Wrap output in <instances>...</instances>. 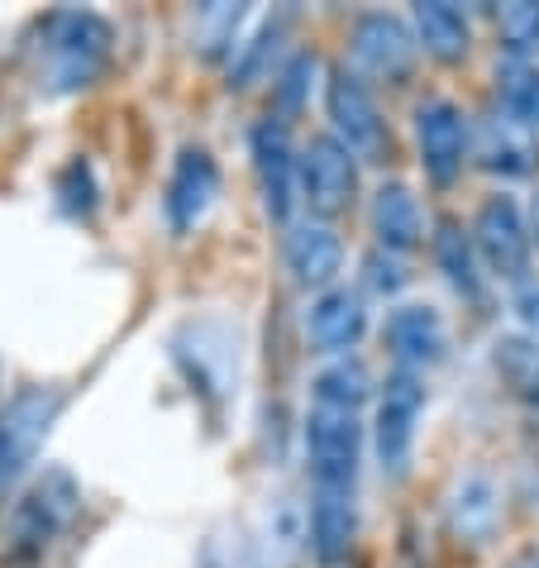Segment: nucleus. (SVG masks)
<instances>
[{"label": "nucleus", "mask_w": 539, "mask_h": 568, "mask_svg": "<svg viewBox=\"0 0 539 568\" xmlns=\"http://www.w3.org/2000/svg\"><path fill=\"white\" fill-rule=\"evenodd\" d=\"M110 53H115V29L96 10H53L43 14L29 43V68L43 97H77L96 87Z\"/></svg>", "instance_id": "1"}, {"label": "nucleus", "mask_w": 539, "mask_h": 568, "mask_svg": "<svg viewBox=\"0 0 539 568\" xmlns=\"http://www.w3.org/2000/svg\"><path fill=\"white\" fill-rule=\"evenodd\" d=\"M82 511V483L68 468H49L29 493L14 501L10 511V549L20 559L43 555L62 530L72 526V516Z\"/></svg>", "instance_id": "2"}, {"label": "nucleus", "mask_w": 539, "mask_h": 568, "mask_svg": "<svg viewBox=\"0 0 539 568\" xmlns=\"http://www.w3.org/2000/svg\"><path fill=\"white\" fill-rule=\"evenodd\" d=\"M325 110L329 124H335V139L358 158V163H387L391 158V134L387 120L377 110L368 82L348 68H335L325 82Z\"/></svg>", "instance_id": "3"}, {"label": "nucleus", "mask_w": 539, "mask_h": 568, "mask_svg": "<svg viewBox=\"0 0 539 568\" xmlns=\"http://www.w3.org/2000/svg\"><path fill=\"white\" fill-rule=\"evenodd\" d=\"M358 454H363L358 412L311 406V416H306V459H311L315 493H354Z\"/></svg>", "instance_id": "4"}, {"label": "nucleus", "mask_w": 539, "mask_h": 568, "mask_svg": "<svg viewBox=\"0 0 539 568\" xmlns=\"http://www.w3.org/2000/svg\"><path fill=\"white\" fill-rule=\"evenodd\" d=\"M58 412H62V397L53 387H20L0 406V493L10 483H20L29 464L39 459Z\"/></svg>", "instance_id": "5"}, {"label": "nucleus", "mask_w": 539, "mask_h": 568, "mask_svg": "<svg viewBox=\"0 0 539 568\" xmlns=\"http://www.w3.org/2000/svg\"><path fill=\"white\" fill-rule=\"evenodd\" d=\"M420 412H425V383H420V373L396 368L387 383H383L377 416H373V449H377V464H383L387 478H406L410 454H416Z\"/></svg>", "instance_id": "6"}, {"label": "nucleus", "mask_w": 539, "mask_h": 568, "mask_svg": "<svg viewBox=\"0 0 539 568\" xmlns=\"http://www.w3.org/2000/svg\"><path fill=\"white\" fill-rule=\"evenodd\" d=\"M301 172V196L315 220H335L358 201V158L348 153L335 134H315L296 158Z\"/></svg>", "instance_id": "7"}, {"label": "nucleus", "mask_w": 539, "mask_h": 568, "mask_svg": "<svg viewBox=\"0 0 539 568\" xmlns=\"http://www.w3.org/2000/svg\"><path fill=\"white\" fill-rule=\"evenodd\" d=\"M472 248L478 258L487 263V273H497L506 282H526L530 273V225H526V211H520L516 196H487L478 206V220H472Z\"/></svg>", "instance_id": "8"}, {"label": "nucleus", "mask_w": 539, "mask_h": 568, "mask_svg": "<svg viewBox=\"0 0 539 568\" xmlns=\"http://www.w3.org/2000/svg\"><path fill=\"white\" fill-rule=\"evenodd\" d=\"M348 53H354L358 72H368L373 82H406L416 72V29H410L401 14H387V10H368L354 20V34H348Z\"/></svg>", "instance_id": "9"}, {"label": "nucleus", "mask_w": 539, "mask_h": 568, "mask_svg": "<svg viewBox=\"0 0 539 568\" xmlns=\"http://www.w3.org/2000/svg\"><path fill=\"white\" fill-rule=\"evenodd\" d=\"M416 149H420V168L435 186H454L464 172V158L472 149V130L468 115L458 110L449 97H430L416 105Z\"/></svg>", "instance_id": "10"}, {"label": "nucleus", "mask_w": 539, "mask_h": 568, "mask_svg": "<svg viewBox=\"0 0 539 568\" xmlns=\"http://www.w3.org/2000/svg\"><path fill=\"white\" fill-rule=\"evenodd\" d=\"M248 149H253V172H258V192H263V211L277 220H292V196H296V158H292V139H287V124H277L273 115L253 124L248 134Z\"/></svg>", "instance_id": "11"}, {"label": "nucleus", "mask_w": 539, "mask_h": 568, "mask_svg": "<svg viewBox=\"0 0 539 568\" xmlns=\"http://www.w3.org/2000/svg\"><path fill=\"white\" fill-rule=\"evenodd\" d=\"M383 344L391 349L396 368L416 373V368H430V363L444 358V349H449V325H444V315L435 306L406 302V306H391L387 311Z\"/></svg>", "instance_id": "12"}, {"label": "nucleus", "mask_w": 539, "mask_h": 568, "mask_svg": "<svg viewBox=\"0 0 539 568\" xmlns=\"http://www.w3.org/2000/svg\"><path fill=\"white\" fill-rule=\"evenodd\" d=\"M215 196H220V168H215V158L205 153V149H182L177 153V168H172V178H167V225L172 234H186V230H196L205 211L215 206Z\"/></svg>", "instance_id": "13"}, {"label": "nucleus", "mask_w": 539, "mask_h": 568, "mask_svg": "<svg viewBox=\"0 0 539 568\" xmlns=\"http://www.w3.org/2000/svg\"><path fill=\"white\" fill-rule=\"evenodd\" d=\"M282 254H287L296 287H306V292H329L344 267V244L325 220H301V225H292Z\"/></svg>", "instance_id": "14"}, {"label": "nucleus", "mask_w": 539, "mask_h": 568, "mask_svg": "<svg viewBox=\"0 0 539 568\" xmlns=\"http://www.w3.org/2000/svg\"><path fill=\"white\" fill-rule=\"evenodd\" d=\"M368 329V306H363L358 292L348 287H329L311 302V315H306V335L321 354H348L354 344L363 339Z\"/></svg>", "instance_id": "15"}, {"label": "nucleus", "mask_w": 539, "mask_h": 568, "mask_svg": "<svg viewBox=\"0 0 539 568\" xmlns=\"http://www.w3.org/2000/svg\"><path fill=\"white\" fill-rule=\"evenodd\" d=\"M373 234L387 254H410V248L425 244V215L420 201L406 182H383L373 192Z\"/></svg>", "instance_id": "16"}, {"label": "nucleus", "mask_w": 539, "mask_h": 568, "mask_svg": "<svg viewBox=\"0 0 539 568\" xmlns=\"http://www.w3.org/2000/svg\"><path fill=\"white\" fill-rule=\"evenodd\" d=\"M501 526V487L487 473H468L449 497V530L458 545H487Z\"/></svg>", "instance_id": "17"}, {"label": "nucleus", "mask_w": 539, "mask_h": 568, "mask_svg": "<svg viewBox=\"0 0 539 568\" xmlns=\"http://www.w3.org/2000/svg\"><path fill=\"white\" fill-rule=\"evenodd\" d=\"M410 29H416V43L435 62L444 68H454V62H464L468 49H472V24L468 14L449 6V0H420L416 10H410Z\"/></svg>", "instance_id": "18"}, {"label": "nucleus", "mask_w": 539, "mask_h": 568, "mask_svg": "<svg viewBox=\"0 0 539 568\" xmlns=\"http://www.w3.org/2000/svg\"><path fill=\"white\" fill-rule=\"evenodd\" d=\"M478 163L497 178H526L539 163V144H535V130L526 124L506 120V115H491L482 120L478 130Z\"/></svg>", "instance_id": "19"}, {"label": "nucleus", "mask_w": 539, "mask_h": 568, "mask_svg": "<svg viewBox=\"0 0 539 568\" xmlns=\"http://www.w3.org/2000/svg\"><path fill=\"white\" fill-rule=\"evenodd\" d=\"M311 549L321 564H339L354 549L358 535V511H354V493H315L311 501Z\"/></svg>", "instance_id": "20"}, {"label": "nucleus", "mask_w": 539, "mask_h": 568, "mask_svg": "<svg viewBox=\"0 0 539 568\" xmlns=\"http://www.w3.org/2000/svg\"><path fill=\"white\" fill-rule=\"evenodd\" d=\"M491 368H497L501 387L516 402L539 406V339L535 335H501L491 344Z\"/></svg>", "instance_id": "21"}, {"label": "nucleus", "mask_w": 539, "mask_h": 568, "mask_svg": "<svg viewBox=\"0 0 539 568\" xmlns=\"http://www.w3.org/2000/svg\"><path fill=\"white\" fill-rule=\"evenodd\" d=\"M497 97L506 120L539 130V58H506L497 68Z\"/></svg>", "instance_id": "22"}, {"label": "nucleus", "mask_w": 539, "mask_h": 568, "mask_svg": "<svg viewBox=\"0 0 539 568\" xmlns=\"http://www.w3.org/2000/svg\"><path fill=\"white\" fill-rule=\"evenodd\" d=\"M311 402H315V406H339V412H358V406L368 402V368H363V363H354V358L329 363V368L315 373Z\"/></svg>", "instance_id": "23"}, {"label": "nucleus", "mask_w": 539, "mask_h": 568, "mask_svg": "<svg viewBox=\"0 0 539 568\" xmlns=\"http://www.w3.org/2000/svg\"><path fill=\"white\" fill-rule=\"evenodd\" d=\"M287 20L292 14H273V20H263L258 24V34H248L240 49H234V62H230V87H253L258 77L267 72V62H273V53H277V43H282V34H287Z\"/></svg>", "instance_id": "24"}, {"label": "nucleus", "mask_w": 539, "mask_h": 568, "mask_svg": "<svg viewBox=\"0 0 539 568\" xmlns=\"http://www.w3.org/2000/svg\"><path fill=\"white\" fill-rule=\"evenodd\" d=\"M435 258L444 267V277L454 282V292L464 296H478L482 292V273H478V248L458 225H439L435 234Z\"/></svg>", "instance_id": "25"}, {"label": "nucleus", "mask_w": 539, "mask_h": 568, "mask_svg": "<svg viewBox=\"0 0 539 568\" xmlns=\"http://www.w3.org/2000/svg\"><path fill=\"white\" fill-rule=\"evenodd\" d=\"M244 6H201L192 24V49L201 58H220L240 49V29H244Z\"/></svg>", "instance_id": "26"}, {"label": "nucleus", "mask_w": 539, "mask_h": 568, "mask_svg": "<svg viewBox=\"0 0 539 568\" xmlns=\"http://www.w3.org/2000/svg\"><path fill=\"white\" fill-rule=\"evenodd\" d=\"M315 68H321V58L315 53H292L282 62L277 82H273V101H277V124H287L292 115H301V105L311 101V87H315Z\"/></svg>", "instance_id": "27"}, {"label": "nucleus", "mask_w": 539, "mask_h": 568, "mask_svg": "<svg viewBox=\"0 0 539 568\" xmlns=\"http://www.w3.org/2000/svg\"><path fill=\"white\" fill-rule=\"evenodd\" d=\"M497 20V39L506 58H535L539 53V6L535 0H516V6H501L491 10Z\"/></svg>", "instance_id": "28"}, {"label": "nucleus", "mask_w": 539, "mask_h": 568, "mask_svg": "<svg viewBox=\"0 0 539 568\" xmlns=\"http://www.w3.org/2000/svg\"><path fill=\"white\" fill-rule=\"evenodd\" d=\"M58 201L68 215H87L91 206H96V186H91V168L82 163V158H72L68 168H62L58 178Z\"/></svg>", "instance_id": "29"}, {"label": "nucleus", "mask_w": 539, "mask_h": 568, "mask_svg": "<svg viewBox=\"0 0 539 568\" xmlns=\"http://www.w3.org/2000/svg\"><path fill=\"white\" fill-rule=\"evenodd\" d=\"M363 282H368V292L377 296H396L406 287V263L401 254H387V248H377V254L363 258Z\"/></svg>", "instance_id": "30"}, {"label": "nucleus", "mask_w": 539, "mask_h": 568, "mask_svg": "<svg viewBox=\"0 0 539 568\" xmlns=\"http://www.w3.org/2000/svg\"><path fill=\"white\" fill-rule=\"evenodd\" d=\"M516 315H520V325L539 339V282H530V277L516 282Z\"/></svg>", "instance_id": "31"}, {"label": "nucleus", "mask_w": 539, "mask_h": 568, "mask_svg": "<svg viewBox=\"0 0 539 568\" xmlns=\"http://www.w3.org/2000/svg\"><path fill=\"white\" fill-rule=\"evenodd\" d=\"M526 225H530V244L539 248V186H535V196H530V211H526Z\"/></svg>", "instance_id": "32"}, {"label": "nucleus", "mask_w": 539, "mask_h": 568, "mask_svg": "<svg viewBox=\"0 0 539 568\" xmlns=\"http://www.w3.org/2000/svg\"><path fill=\"white\" fill-rule=\"evenodd\" d=\"M535 58H539V53H535Z\"/></svg>", "instance_id": "33"}]
</instances>
